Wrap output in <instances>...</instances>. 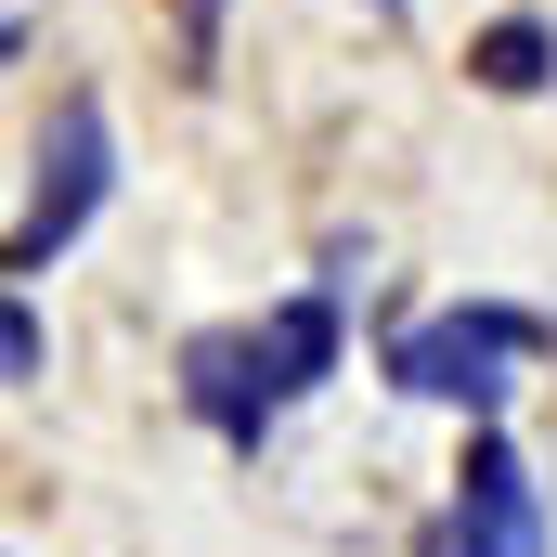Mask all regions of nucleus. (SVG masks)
<instances>
[{
  "label": "nucleus",
  "mask_w": 557,
  "mask_h": 557,
  "mask_svg": "<svg viewBox=\"0 0 557 557\" xmlns=\"http://www.w3.org/2000/svg\"><path fill=\"white\" fill-rule=\"evenodd\" d=\"M363 13H376V26H403V13H416V0H363Z\"/></svg>",
  "instance_id": "6e6552de"
},
{
  "label": "nucleus",
  "mask_w": 557,
  "mask_h": 557,
  "mask_svg": "<svg viewBox=\"0 0 557 557\" xmlns=\"http://www.w3.org/2000/svg\"><path fill=\"white\" fill-rule=\"evenodd\" d=\"M182 78H221V0H182Z\"/></svg>",
  "instance_id": "0eeeda50"
},
{
  "label": "nucleus",
  "mask_w": 557,
  "mask_h": 557,
  "mask_svg": "<svg viewBox=\"0 0 557 557\" xmlns=\"http://www.w3.org/2000/svg\"><path fill=\"white\" fill-rule=\"evenodd\" d=\"M39 363H52V337H39V298L13 285L0 298V389H39Z\"/></svg>",
  "instance_id": "423d86ee"
},
{
  "label": "nucleus",
  "mask_w": 557,
  "mask_h": 557,
  "mask_svg": "<svg viewBox=\"0 0 557 557\" xmlns=\"http://www.w3.org/2000/svg\"><path fill=\"white\" fill-rule=\"evenodd\" d=\"M117 195V117L91 104V91H65L52 104V131L26 143V208H13V234H0V273L39 285L78 234H91V208Z\"/></svg>",
  "instance_id": "f03ea898"
},
{
  "label": "nucleus",
  "mask_w": 557,
  "mask_h": 557,
  "mask_svg": "<svg viewBox=\"0 0 557 557\" xmlns=\"http://www.w3.org/2000/svg\"><path fill=\"white\" fill-rule=\"evenodd\" d=\"M416 557H545V493L519 467V441L480 416L467 428V467H454V506L416 532Z\"/></svg>",
  "instance_id": "7ed1b4c3"
},
{
  "label": "nucleus",
  "mask_w": 557,
  "mask_h": 557,
  "mask_svg": "<svg viewBox=\"0 0 557 557\" xmlns=\"http://www.w3.org/2000/svg\"><path fill=\"white\" fill-rule=\"evenodd\" d=\"M467 78H480V91H506V104H519V91H545V78H557V26H545V13H493V26L467 39Z\"/></svg>",
  "instance_id": "39448f33"
},
{
  "label": "nucleus",
  "mask_w": 557,
  "mask_h": 557,
  "mask_svg": "<svg viewBox=\"0 0 557 557\" xmlns=\"http://www.w3.org/2000/svg\"><path fill=\"white\" fill-rule=\"evenodd\" d=\"M532 350H557L545 311H519V298H441V311H416L389 337V389L403 403H441V416H493Z\"/></svg>",
  "instance_id": "f257e3e1"
},
{
  "label": "nucleus",
  "mask_w": 557,
  "mask_h": 557,
  "mask_svg": "<svg viewBox=\"0 0 557 557\" xmlns=\"http://www.w3.org/2000/svg\"><path fill=\"white\" fill-rule=\"evenodd\" d=\"M285 363H273V324H208V337H182V416L208 428L221 454H260L285 428Z\"/></svg>",
  "instance_id": "20e7f679"
}]
</instances>
